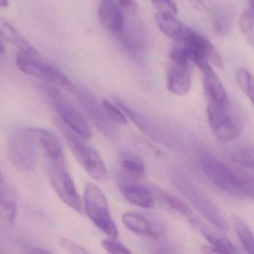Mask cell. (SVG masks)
<instances>
[{
    "label": "cell",
    "mask_w": 254,
    "mask_h": 254,
    "mask_svg": "<svg viewBox=\"0 0 254 254\" xmlns=\"http://www.w3.org/2000/svg\"><path fill=\"white\" fill-rule=\"evenodd\" d=\"M200 167L205 175L223 191L237 197L254 198L252 175L234 169L213 157H203Z\"/></svg>",
    "instance_id": "obj_1"
},
{
    "label": "cell",
    "mask_w": 254,
    "mask_h": 254,
    "mask_svg": "<svg viewBox=\"0 0 254 254\" xmlns=\"http://www.w3.org/2000/svg\"><path fill=\"white\" fill-rule=\"evenodd\" d=\"M84 209L95 225L110 237L117 238L118 230L110 213L108 200L100 189L93 183L86 185Z\"/></svg>",
    "instance_id": "obj_2"
},
{
    "label": "cell",
    "mask_w": 254,
    "mask_h": 254,
    "mask_svg": "<svg viewBox=\"0 0 254 254\" xmlns=\"http://www.w3.org/2000/svg\"><path fill=\"white\" fill-rule=\"evenodd\" d=\"M16 64L23 73L50 81L70 93L76 91V87L61 69L43 59H35L19 53L16 56Z\"/></svg>",
    "instance_id": "obj_3"
},
{
    "label": "cell",
    "mask_w": 254,
    "mask_h": 254,
    "mask_svg": "<svg viewBox=\"0 0 254 254\" xmlns=\"http://www.w3.org/2000/svg\"><path fill=\"white\" fill-rule=\"evenodd\" d=\"M64 134L71 151L86 172L96 181H106L108 178V170L99 152L66 129L64 130Z\"/></svg>",
    "instance_id": "obj_4"
},
{
    "label": "cell",
    "mask_w": 254,
    "mask_h": 254,
    "mask_svg": "<svg viewBox=\"0 0 254 254\" xmlns=\"http://www.w3.org/2000/svg\"><path fill=\"white\" fill-rule=\"evenodd\" d=\"M175 184L178 190L188 199L189 201L214 225L222 230H227L228 224L224 215L214 202L195 187L192 183L181 177L176 178Z\"/></svg>",
    "instance_id": "obj_5"
},
{
    "label": "cell",
    "mask_w": 254,
    "mask_h": 254,
    "mask_svg": "<svg viewBox=\"0 0 254 254\" xmlns=\"http://www.w3.org/2000/svg\"><path fill=\"white\" fill-rule=\"evenodd\" d=\"M8 156L15 167L32 172L37 162V142L28 129L14 132L8 141Z\"/></svg>",
    "instance_id": "obj_6"
},
{
    "label": "cell",
    "mask_w": 254,
    "mask_h": 254,
    "mask_svg": "<svg viewBox=\"0 0 254 254\" xmlns=\"http://www.w3.org/2000/svg\"><path fill=\"white\" fill-rule=\"evenodd\" d=\"M209 126L214 134L222 142L233 140L240 135L242 124L231 106L207 105Z\"/></svg>",
    "instance_id": "obj_7"
},
{
    "label": "cell",
    "mask_w": 254,
    "mask_h": 254,
    "mask_svg": "<svg viewBox=\"0 0 254 254\" xmlns=\"http://www.w3.org/2000/svg\"><path fill=\"white\" fill-rule=\"evenodd\" d=\"M49 178L59 197L69 207L83 214L82 203L73 181L65 169V163H49Z\"/></svg>",
    "instance_id": "obj_8"
},
{
    "label": "cell",
    "mask_w": 254,
    "mask_h": 254,
    "mask_svg": "<svg viewBox=\"0 0 254 254\" xmlns=\"http://www.w3.org/2000/svg\"><path fill=\"white\" fill-rule=\"evenodd\" d=\"M179 44L187 49L191 63L197 59H203L217 67H222V59L210 41L192 29L187 28V32Z\"/></svg>",
    "instance_id": "obj_9"
},
{
    "label": "cell",
    "mask_w": 254,
    "mask_h": 254,
    "mask_svg": "<svg viewBox=\"0 0 254 254\" xmlns=\"http://www.w3.org/2000/svg\"><path fill=\"white\" fill-rule=\"evenodd\" d=\"M193 64H194L203 73V90L207 99L208 104L218 106L230 105L225 88L211 67L209 63L203 59H197Z\"/></svg>",
    "instance_id": "obj_10"
},
{
    "label": "cell",
    "mask_w": 254,
    "mask_h": 254,
    "mask_svg": "<svg viewBox=\"0 0 254 254\" xmlns=\"http://www.w3.org/2000/svg\"><path fill=\"white\" fill-rule=\"evenodd\" d=\"M53 97L56 99L55 108L56 112L62 121L80 137L84 139H90L92 132L84 115L71 104L58 99L55 96Z\"/></svg>",
    "instance_id": "obj_11"
},
{
    "label": "cell",
    "mask_w": 254,
    "mask_h": 254,
    "mask_svg": "<svg viewBox=\"0 0 254 254\" xmlns=\"http://www.w3.org/2000/svg\"><path fill=\"white\" fill-rule=\"evenodd\" d=\"M75 93L78 96L81 106L98 128L105 136L111 139L114 138L116 136L115 128L111 124V121L105 114L103 108H101L97 102L87 93L78 92V90H76Z\"/></svg>",
    "instance_id": "obj_12"
},
{
    "label": "cell",
    "mask_w": 254,
    "mask_h": 254,
    "mask_svg": "<svg viewBox=\"0 0 254 254\" xmlns=\"http://www.w3.org/2000/svg\"><path fill=\"white\" fill-rule=\"evenodd\" d=\"M28 130L35 138L37 144H39L42 148L49 160V163H65L63 149L56 134L47 129L39 127Z\"/></svg>",
    "instance_id": "obj_13"
},
{
    "label": "cell",
    "mask_w": 254,
    "mask_h": 254,
    "mask_svg": "<svg viewBox=\"0 0 254 254\" xmlns=\"http://www.w3.org/2000/svg\"><path fill=\"white\" fill-rule=\"evenodd\" d=\"M98 17L101 26L111 33L121 32L124 26L123 12L116 0H101Z\"/></svg>",
    "instance_id": "obj_14"
},
{
    "label": "cell",
    "mask_w": 254,
    "mask_h": 254,
    "mask_svg": "<svg viewBox=\"0 0 254 254\" xmlns=\"http://www.w3.org/2000/svg\"><path fill=\"white\" fill-rule=\"evenodd\" d=\"M191 86V70L190 65L174 63L168 72V90L176 96H182L190 91Z\"/></svg>",
    "instance_id": "obj_15"
},
{
    "label": "cell",
    "mask_w": 254,
    "mask_h": 254,
    "mask_svg": "<svg viewBox=\"0 0 254 254\" xmlns=\"http://www.w3.org/2000/svg\"><path fill=\"white\" fill-rule=\"evenodd\" d=\"M116 102L119 108L126 114V117H128L134 125H136V127L142 130L145 134L157 142L167 143L166 135L163 134V132L147 117L131 109L120 99H116Z\"/></svg>",
    "instance_id": "obj_16"
},
{
    "label": "cell",
    "mask_w": 254,
    "mask_h": 254,
    "mask_svg": "<svg viewBox=\"0 0 254 254\" xmlns=\"http://www.w3.org/2000/svg\"><path fill=\"white\" fill-rule=\"evenodd\" d=\"M0 37L20 50V53L35 59H42L35 47L3 17H0Z\"/></svg>",
    "instance_id": "obj_17"
},
{
    "label": "cell",
    "mask_w": 254,
    "mask_h": 254,
    "mask_svg": "<svg viewBox=\"0 0 254 254\" xmlns=\"http://www.w3.org/2000/svg\"><path fill=\"white\" fill-rule=\"evenodd\" d=\"M123 197L132 204L145 209L154 206L152 191L145 186L135 184H123L120 187Z\"/></svg>",
    "instance_id": "obj_18"
},
{
    "label": "cell",
    "mask_w": 254,
    "mask_h": 254,
    "mask_svg": "<svg viewBox=\"0 0 254 254\" xmlns=\"http://www.w3.org/2000/svg\"><path fill=\"white\" fill-rule=\"evenodd\" d=\"M154 20L163 35L178 43L182 41L188 28L175 16L166 13H157L154 16Z\"/></svg>",
    "instance_id": "obj_19"
},
{
    "label": "cell",
    "mask_w": 254,
    "mask_h": 254,
    "mask_svg": "<svg viewBox=\"0 0 254 254\" xmlns=\"http://www.w3.org/2000/svg\"><path fill=\"white\" fill-rule=\"evenodd\" d=\"M123 222L130 231L139 236L157 239L160 233L157 232L151 221L136 212H126L123 215Z\"/></svg>",
    "instance_id": "obj_20"
},
{
    "label": "cell",
    "mask_w": 254,
    "mask_h": 254,
    "mask_svg": "<svg viewBox=\"0 0 254 254\" xmlns=\"http://www.w3.org/2000/svg\"><path fill=\"white\" fill-rule=\"evenodd\" d=\"M193 224H195L203 237L212 245V247L216 248L221 254H236L237 250L234 245L225 236L217 234L215 232L208 229L205 226L202 225L199 221H194L193 218Z\"/></svg>",
    "instance_id": "obj_21"
},
{
    "label": "cell",
    "mask_w": 254,
    "mask_h": 254,
    "mask_svg": "<svg viewBox=\"0 0 254 254\" xmlns=\"http://www.w3.org/2000/svg\"><path fill=\"white\" fill-rule=\"evenodd\" d=\"M7 194L2 191L0 195V229L4 231L12 228L17 213L15 200Z\"/></svg>",
    "instance_id": "obj_22"
},
{
    "label": "cell",
    "mask_w": 254,
    "mask_h": 254,
    "mask_svg": "<svg viewBox=\"0 0 254 254\" xmlns=\"http://www.w3.org/2000/svg\"><path fill=\"white\" fill-rule=\"evenodd\" d=\"M120 166L127 175L133 178H141L145 174L143 162L135 154H123L120 158Z\"/></svg>",
    "instance_id": "obj_23"
},
{
    "label": "cell",
    "mask_w": 254,
    "mask_h": 254,
    "mask_svg": "<svg viewBox=\"0 0 254 254\" xmlns=\"http://www.w3.org/2000/svg\"><path fill=\"white\" fill-rule=\"evenodd\" d=\"M157 196L160 197L163 203L167 205L171 209L176 211L178 213L184 215V216L191 218L192 210L187 204V203H185L184 200H181L179 197L164 191H159V192L157 193Z\"/></svg>",
    "instance_id": "obj_24"
},
{
    "label": "cell",
    "mask_w": 254,
    "mask_h": 254,
    "mask_svg": "<svg viewBox=\"0 0 254 254\" xmlns=\"http://www.w3.org/2000/svg\"><path fill=\"white\" fill-rule=\"evenodd\" d=\"M235 228L238 237L244 248L249 254H254V236L248 224L242 218L236 217L234 219Z\"/></svg>",
    "instance_id": "obj_25"
},
{
    "label": "cell",
    "mask_w": 254,
    "mask_h": 254,
    "mask_svg": "<svg viewBox=\"0 0 254 254\" xmlns=\"http://www.w3.org/2000/svg\"><path fill=\"white\" fill-rule=\"evenodd\" d=\"M239 27L248 44L253 47L254 41V22L252 8L245 10L242 13L239 18Z\"/></svg>",
    "instance_id": "obj_26"
},
{
    "label": "cell",
    "mask_w": 254,
    "mask_h": 254,
    "mask_svg": "<svg viewBox=\"0 0 254 254\" xmlns=\"http://www.w3.org/2000/svg\"><path fill=\"white\" fill-rule=\"evenodd\" d=\"M236 80L241 90L246 95L247 97L254 102V79L249 71L241 68L236 72Z\"/></svg>",
    "instance_id": "obj_27"
},
{
    "label": "cell",
    "mask_w": 254,
    "mask_h": 254,
    "mask_svg": "<svg viewBox=\"0 0 254 254\" xmlns=\"http://www.w3.org/2000/svg\"><path fill=\"white\" fill-rule=\"evenodd\" d=\"M231 159L233 162L247 169L252 170L254 168V150L249 147H242L232 152Z\"/></svg>",
    "instance_id": "obj_28"
},
{
    "label": "cell",
    "mask_w": 254,
    "mask_h": 254,
    "mask_svg": "<svg viewBox=\"0 0 254 254\" xmlns=\"http://www.w3.org/2000/svg\"><path fill=\"white\" fill-rule=\"evenodd\" d=\"M102 106L111 122L121 126L127 124V117L122 112L120 108H117L108 100L102 101Z\"/></svg>",
    "instance_id": "obj_29"
},
{
    "label": "cell",
    "mask_w": 254,
    "mask_h": 254,
    "mask_svg": "<svg viewBox=\"0 0 254 254\" xmlns=\"http://www.w3.org/2000/svg\"><path fill=\"white\" fill-rule=\"evenodd\" d=\"M151 4L158 12L166 13L176 16L178 7L173 0H151Z\"/></svg>",
    "instance_id": "obj_30"
},
{
    "label": "cell",
    "mask_w": 254,
    "mask_h": 254,
    "mask_svg": "<svg viewBox=\"0 0 254 254\" xmlns=\"http://www.w3.org/2000/svg\"><path fill=\"white\" fill-rule=\"evenodd\" d=\"M102 245L104 249L109 254H128L130 253V251H129L128 248L126 245L112 239H107L102 241Z\"/></svg>",
    "instance_id": "obj_31"
},
{
    "label": "cell",
    "mask_w": 254,
    "mask_h": 254,
    "mask_svg": "<svg viewBox=\"0 0 254 254\" xmlns=\"http://www.w3.org/2000/svg\"><path fill=\"white\" fill-rule=\"evenodd\" d=\"M61 245L65 250L71 254H87L88 251L84 249L83 247L80 246L75 242H72L69 239L62 238L61 239Z\"/></svg>",
    "instance_id": "obj_32"
},
{
    "label": "cell",
    "mask_w": 254,
    "mask_h": 254,
    "mask_svg": "<svg viewBox=\"0 0 254 254\" xmlns=\"http://www.w3.org/2000/svg\"><path fill=\"white\" fill-rule=\"evenodd\" d=\"M215 30L218 33L224 35L230 29V17L227 14H221L216 17L215 22Z\"/></svg>",
    "instance_id": "obj_33"
},
{
    "label": "cell",
    "mask_w": 254,
    "mask_h": 254,
    "mask_svg": "<svg viewBox=\"0 0 254 254\" xmlns=\"http://www.w3.org/2000/svg\"><path fill=\"white\" fill-rule=\"evenodd\" d=\"M117 2L123 12L129 15H133L137 11L138 5L136 0H117Z\"/></svg>",
    "instance_id": "obj_34"
},
{
    "label": "cell",
    "mask_w": 254,
    "mask_h": 254,
    "mask_svg": "<svg viewBox=\"0 0 254 254\" xmlns=\"http://www.w3.org/2000/svg\"><path fill=\"white\" fill-rule=\"evenodd\" d=\"M188 1L198 11H207V6L205 5L202 0H188Z\"/></svg>",
    "instance_id": "obj_35"
},
{
    "label": "cell",
    "mask_w": 254,
    "mask_h": 254,
    "mask_svg": "<svg viewBox=\"0 0 254 254\" xmlns=\"http://www.w3.org/2000/svg\"><path fill=\"white\" fill-rule=\"evenodd\" d=\"M26 252L29 253V254H49V253H50V251H47V250L42 249L41 248H34V247L28 248Z\"/></svg>",
    "instance_id": "obj_36"
},
{
    "label": "cell",
    "mask_w": 254,
    "mask_h": 254,
    "mask_svg": "<svg viewBox=\"0 0 254 254\" xmlns=\"http://www.w3.org/2000/svg\"><path fill=\"white\" fill-rule=\"evenodd\" d=\"M202 251L205 254H221L216 248L212 246H207V245H203L202 247Z\"/></svg>",
    "instance_id": "obj_37"
},
{
    "label": "cell",
    "mask_w": 254,
    "mask_h": 254,
    "mask_svg": "<svg viewBox=\"0 0 254 254\" xmlns=\"http://www.w3.org/2000/svg\"><path fill=\"white\" fill-rule=\"evenodd\" d=\"M9 6L8 0H0V8H6Z\"/></svg>",
    "instance_id": "obj_38"
},
{
    "label": "cell",
    "mask_w": 254,
    "mask_h": 254,
    "mask_svg": "<svg viewBox=\"0 0 254 254\" xmlns=\"http://www.w3.org/2000/svg\"><path fill=\"white\" fill-rule=\"evenodd\" d=\"M5 46L2 44V41L0 39V56H2L5 53Z\"/></svg>",
    "instance_id": "obj_39"
},
{
    "label": "cell",
    "mask_w": 254,
    "mask_h": 254,
    "mask_svg": "<svg viewBox=\"0 0 254 254\" xmlns=\"http://www.w3.org/2000/svg\"><path fill=\"white\" fill-rule=\"evenodd\" d=\"M1 193H2V190H0V195H1Z\"/></svg>",
    "instance_id": "obj_40"
},
{
    "label": "cell",
    "mask_w": 254,
    "mask_h": 254,
    "mask_svg": "<svg viewBox=\"0 0 254 254\" xmlns=\"http://www.w3.org/2000/svg\"><path fill=\"white\" fill-rule=\"evenodd\" d=\"M0 180H1V173H0Z\"/></svg>",
    "instance_id": "obj_41"
}]
</instances>
